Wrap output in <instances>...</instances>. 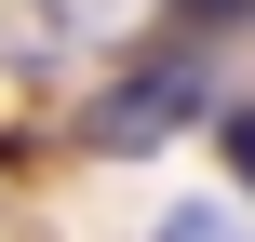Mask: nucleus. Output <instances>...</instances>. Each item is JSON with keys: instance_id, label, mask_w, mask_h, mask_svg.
Wrapping results in <instances>:
<instances>
[{"instance_id": "f257e3e1", "label": "nucleus", "mask_w": 255, "mask_h": 242, "mask_svg": "<svg viewBox=\"0 0 255 242\" xmlns=\"http://www.w3.org/2000/svg\"><path fill=\"white\" fill-rule=\"evenodd\" d=\"M202 108H215V67L175 40V54H148L134 81H108V94H94V148H108V162H148V148H161V135H188Z\"/></svg>"}, {"instance_id": "f03ea898", "label": "nucleus", "mask_w": 255, "mask_h": 242, "mask_svg": "<svg viewBox=\"0 0 255 242\" xmlns=\"http://www.w3.org/2000/svg\"><path fill=\"white\" fill-rule=\"evenodd\" d=\"M215 162L242 175V202H255V108H215Z\"/></svg>"}, {"instance_id": "7ed1b4c3", "label": "nucleus", "mask_w": 255, "mask_h": 242, "mask_svg": "<svg viewBox=\"0 0 255 242\" xmlns=\"http://www.w3.org/2000/svg\"><path fill=\"white\" fill-rule=\"evenodd\" d=\"M161 242H255L242 216H215V202H175V216H161Z\"/></svg>"}, {"instance_id": "20e7f679", "label": "nucleus", "mask_w": 255, "mask_h": 242, "mask_svg": "<svg viewBox=\"0 0 255 242\" xmlns=\"http://www.w3.org/2000/svg\"><path fill=\"white\" fill-rule=\"evenodd\" d=\"M175 27H188V40H202V27L229 40V27H255V0H175Z\"/></svg>"}]
</instances>
